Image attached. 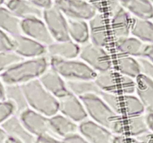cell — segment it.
<instances>
[{
	"instance_id": "cell-1",
	"label": "cell",
	"mask_w": 153,
	"mask_h": 143,
	"mask_svg": "<svg viewBox=\"0 0 153 143\" xmlns=\"http://www.w3.org/2000/svg\"><path fill=\"white\" fill-rule=\"evenodd\" d=\"M50 67L47 55L35 58H24L0 74L4 85H22L37 79Z\"/></svg>"
},
{
	"instance_id": "cell-2",
	"label": "cell",
	"mask_w": 153,
	"mask_h": 143,
	"mask_svg": "<svg viewBox=\"0 0 153 143\" xmlns=\"http://www.w3.org/2000/svg\"><path fill=\"white\" fill-rule=\"evenodd\" d=\"M90 119L108 129L114 135H123V117L118 115L98 94L79 97Z\"/></svg>"
},
{
	"instance_id": "cell-3",
	"label": "cell",
	"mask_w": 153,
	"mask_h": 143,
	"mask_svg": "<svg viewBox=\"0 0 153 143\" xmlns=\"http://www.w3.org/2000/svg\"><path fill=\"white\" fill-rule=\"evenodd\" d=\"M21 85L28 107L49 118L58 113L59 101L43 86L38 79Z\"/></svg>"
},
{
	"instance_id": "cell-4",
	"label": "cell",
	"mask_w": 153,
	"mask_h": 143,
	"mask_svg": "<svg viewBox=\"0 0 153 143\" xmlns=\"http://www.w3.org/2000/svg\"><path fill=\"white\" fill-rule=\"evenodd\" d=\"M50 67L66 81L94 80L97 73L82 60L49 58Z\"/></svg>"
},
{
	"instance_id": "cell-5",
	"label": "cell",
	"mask_w": 153,
	"mask_h": 143,
	"mask_svg": "<svg viewBox=\"0 0 153 143\" xmlns=\"http://www.w3.org/2000/svg\"><path fill=\"white\" fill-rule=\"evenodd\" d=\"M94 80L102 92L117 95L135 93V79L124 76L116 70L97 73Z\"/></svg>"
},
{
	"instance_id": "cell-6",
	"label": "cell",
	"mask_w": 153,
	"mask_h": 143,
	"mask_svg": "<svg viewBox=\"0 0 153 143\" xmlns=\"http://www.w3.org/2000/svg\"><path fill=\"white\" fill-rule=\"evenodd\" d=\"M104 101L121 117L143 115L146 109L138 97L134 94H117L102 92L100 94Z\"/></svg>"
},
{
	"instance_id": "cell-7",
	"label": "cell",
	"mask_w": 153,
	"mask_h": 143,
	"mask_svg": "<svg viewBox=\"0 0 153 143\" xmlns=\"http://www.w3.org/2000/svg\"><path fill=\"white\" fill-rule=\"evenodd\" d=\"M79 56L97 73L113 69V61L106 48L91 42L82 45Z\"/></svg>"
},
{
	"instance_id": "cell-8",
	"label": "cell",
	"mask_w": 153,
	"mask_h": 143,
	"mask_svg": "<svg viewBox=\"0 0 153 143\" xmlns=\"http://www.w3.org/2000/svg\"><path fill=\"white\" fill-rule=\"evenodd\" d=\"M53 5L67 19L88 21L97 13L88 0H53Z\"/></svg>"
},
{
	"instance_id": "cell-9",
	"label": "cell",
	"mask_w": 153,
	"mask_h": 143,
	"mask_svg": "<svg viewBox=\"0 0 153 143\" xmlns=\"http://www.w3.org/2000/svg\"><path fill=\"white\" fill-rule=\"evenodd\" d=\"M42 19L46 23L55 41L70 40L67 18L55 6L43 10Z\"/></svg>"
},
{
	"instance_id": "cell-10",
	"label": "cell",
	"mask_w": 153,
	"mask_h": 143,
	"mask_svg": "<svg viewBox=\"0 0 153 143\" xmlns=\"http://www.w3.org/2000/svg\"><path fill=\"white\" fill-rule=\"evenodd\" d=\"M18 116L27 130L35 137L43 135H53L49 126V117L31 108L22 111Z\"/></svg>"
},
{
	"instance_id": "cell-11",
	"label": "cell",
	"mask_w": 153,
	"mask_h": 143,
	"mask_svg": "<svg viewBox=\"0 0 153 143\" xmlns=\"http://www.w3.org/2000/svg\"><path fill=\"white\" fill-rule=\"evenodd\" d=\"M21 31L22 34L46 46L55 41L42 18L33 17L22 19Z\"/></svg>"
},
{
	"instance_id": "cell-12",
	"label": "cell",
	"mask_w": 153,
	"mask_h": 143,
	"mask_svg": "<svg viewBox=\"0 0 153 143\" xmlns=\"http://www.w3.org/2000/svg\"><path fill=\"white\" fill-rule=\"evenodd\" d=\"M13 49L22 58H35L46 55V46L20 34L12 37Z\"/></svg>"
},
{
	"instance_id": "cell-13",
	"label": "cell",
	"mask_w": 153,
	"mask_h": 143,
	"mask_svg": "<svg viewBox=\"0 0 153 143\" xmlns=\"http://www.w3.org/2000/svg\"><path fill=\"white\" fill-rule=\"evenodd\" d=\"M79 132L91 143H112L114 136L108 129L90 118L79 123Z\"/></svg>"
},
{
	"instance_id": "cell-14",
	"label": "cell",
	"mask_w": 153,
	"mask_h": 143,
	"mask_svg": "<svg viewBox=\"0 0 153 143\" xmlns=\"http://www.w3.org/2000/svg\"><path fill=\"white\" fill-rule=\"evenodd\" d=\"M58 112L73 121L80 123L88 118L86 109L79 97L71 93L58 100Z\"/></svg>"
},
{
	"instance_id": "cell-15",
	"label": "cell",
	"mask_w": 153,
	"mask_h": 143,
	"mask_svg": "<svg viewBox=\"0 0 153 143\" xmlns=\"http://www.w3.org/2000/svg\"><path fill=\"white\" fill-rule=\"evenodd\" d=\"M38 79L43 86L58 100L71 94L65 79L50 67Z\"/></svg>"
},
{
	"instance_id": "cell-16",
	"label": "cell",
	"mask_w": 153,
	"mask_h": 143,
	"mask_svg": "<svg viewBox=\"0 0 153 143\" xmlns=\"http://www.w3.org/2000/svg\"><path fill=\"white\" fill-rule=\"evenodd\" d=\"M88 21L91 43L102 47H108L110 43V36L104 14L97 13Z\"/></svg>"
},
{
	"instance_id": "cell-17",
	"label": "cell",
	"mask_w": 153,
	"mask_h": 143,
	"mask_svg": "<svg viewBox=\"0 0 153 143\" xmlns=\"http://www.w3.org/2000/svg\"><path fill=\"white\" fill-rule=\"evenodd\" d=\"M133 16L121 6L110 16L111 31L114 38L131 35V27Z\"/></svg>"
},
{
	"instance_id": "cell-18",
	"label": "cell",
	"mask_w": 153,
	"mask_h": 143,
	"mask_svg": "<svg viewBox=\"0 0 153 143\" xmlns=\"http://www.w3.org/2000/svg\"><path fill=\"white\" fill-rule=\"evenodd\" d=\"M7 136L22 143H35L36 137L23 125L17 115H13L1 125Z\"/></svg>"
},
{
	"instance_id": "cell-19",
	"label": "cell",
	"mask_w": 153,
	"mask_h": 143,
	"mask_svg": "<svg viewBox=\"0 0 153 143\" xmlns=\"http://www.w3.org/2000/svg\"><path fill=\"white\" fill-rule=\"evenodd\" d=\"M80 49V45L71 40L54 41L46 46V55L59 59H74L79 55Z\"/></svg>"
},
{
	"instance_id": "cell-20",
	"label": "cell",
	"mask_w": 153,
	"mask_h": 143,
	"mask_svg": "<svg viewBox=\"0 0 153 143\" xmlns=\"http://www.w3.org/2000/svg\"><path fill=\"white\" fill-rule=\"evenodd\" d=\"M49 121L52 134L61 139L79 132V124L59 112L49 117Z\"/></svg>"
},
{
	"instance_id": "cell-21",
	"label": "cell",
	"mask_w": 153,
	"mask_h": 143,
	"mask_svg": "<svg viewBox=\"0 0 153 143\" xmlns=\"http://www.w3.org/2000/svg\"><path fill=\"white\" fill-rule=\"evenodd\" d=\"M145 45L146 43L131 35L114 39V48L117 53L136 58L143 57Z\"/></svg>"
},
{
	"instance_id": "cell-22",
	"label": "cell",
	"mask_w": 153,
	"mask_h": 143,
	"mask_svg": "<svg viewBox=\"0 0 153 143\" xmlns=\"http://www.w3.org/2000/svg\"><path fill=\"white\" fill-rule=\"evenodd\" d=\"M4 5L20 19L43 16V10L28 0H7Z\"/></svg>"
},
{
	"instance_id": "cell-23",
	"label": "cell",
	"mask_w": 153,
	"mask_h": 143,
	"mask_svg": "<svg viewBox=\"0 0 153 143\" xmlns=\"http://www.w3.org/2000/svg\"><path fill=\"white\" fill-rule=\"evenodd\" d=\"M135 93L146 109L153 112V80L143 74L135 78Z\"/></svg>"
},
{
	"instance_id": "cell-24",
	"label": "cell",
	"mask_w": 153,
	"mask_h": 143,
	"mask_svg": "<svg viewBox=\"0 0 153 143\" xmlns=\"http://www.w3.org/2000/svg\"><path fill=\"white\" fill-rule=\"evenodd\" d=\"M119 1L133 17L153 19V3L150 0H119Z\"/></svg>"
},
{
	"instance_id": "cell-25",
	"label": "cell",
	"mask_w": 153,
	"mask_h": 143,
	"mask_svg": "<svg viewBox=\"0 0 153 143\" xmlns=\"http://www.w3.org/2000/svg\"><path fill=\"white\" fill-rule=\"evenodd\" d=\"M149 132L145 114L135 116L123 117V135L139 137Z\"/></svg>"
},
{
	"instance_id": "cell-26",
	"label": "cell",
	"mask_w": 153,
	"mask_h": 143,
	"mask_svg": "<svg viewBox=\"0 0 153 143\" xmlns=\"http://www.w3.org/2000/svg\"><path fill=\"white\" fill-rule=\"evenodd\" d=\"M114 65L116 70L132 79H135L137 76L141 74L138 61L134 57L117 53L114 58Z\"/></svg>"
},
{
	"instance_id": "cell-27",
	"label": "cell",
	"mask_w": 153,
	"mask_h": 143,
	"mask_svg": "<svg viewBox=\"0 0 153 143\" xmlns=\"http://www.w3.org/2000/svg\"><path fill=\"white\" fill-rule=\"evenodd\" d=\"M4 100L10 102L14 106L15 115H18L29 108L21 85H4Z\"/></svg>"
},
{
	"instance_id": "cell-28",
	"label": "cell",
	"mask_w": 153,
	"mask_h": 143,
	"mask_svg": "<svg viewBox=\"0 0 153 143\" xmlns=\"http://www.w3.org/2000/svg\"><path fill=\"white\" fill-rule=\"evenodd\" d=\"M131 35L145 43H153V19L132 17Z\"/></svg>"
},
{
	"instance_id": "cell-29",
	"label": "cell",
	"mask_w": 153,
	"mask_h": 143,
	"mask_svg": "<svg viewBox=\"0 0 153 143\" xmlns=\"http://www.w3.org/2000/svg\"><path fill=\"white\" fill-rule=\"evenodd\" d=\"M22 19L12 13L5 5L0 7V29L3 30L11 37L22 34Z\"/></svg>"
},
{
	"instance_id": "cell-30",
	"label": "cell",
	"mask_w": 153,
	"mask_h": 143,
	"mask_svg": "<svg viewBox=\"0 0 153 143\" xmlns=\"http://www.w3.org/2000/svg\"><path fill=\"white\" fill-rule=\"evenodd\" d=\"M67 22L70 40L79 45H84L89 42V25L86 21L67 19Z\"/></svg>"
},
{
	"instance_id": "cell-31",
	"label": "cell",
	"mask_w": 153,
	"mask_h": 143,
	"mask_svg": "<svg viewBox=\"0 0 153 143\" xmlns=\"http://www.w3.org/2000/svg\"><path fill=\"white\" fill-rule=\"evenodd\" d=\"M66 82L70 92L79 97L90 94L100 95L102 93L95 80H76Z\"/></svg>"
},
{
	"instance_id": "cell-32",
	"label": "cell",
	"mask_w": 153,
	"mask_h": 143,
	"mask_svg": "<svg viewBox=\"0 0 153 143\" xmlns=\"http://www.w3.org/2000/svg\"><path fill=\"white\" fill-rule=\"evenodd\" d=\"M22 59L13 50L0 52V74Z\"/></svg>"
},
{
	"instance_id": "cell-33",
	"label": "cell",
	"mask_w": 153,
	"mask_h": 143,
	"mask_svg": "<svg viewBox=\"0 0 153 143\" xmlns=\"http://www.w3.org/2000/svg\"><path fill=\"white\" fill-rule=\"evenodd\" d=\"M15 112L14 106L10 102L6 100H0V126Z\"/></svg>"
},
{
	"instance_id": "cell-34",
	"label": "cell",
	"mask_w": 153,
	"mask_h": 143,
	"mask_svg": "<svg viewBox=\"0 0 153 143\" xmlns=\"http://www.w3.org/2000/svg\"><path fill=\"white\" fill-rule=\"evenodd\" d=\"M140 64V73L153 80V63L145 57L137 58Z\"/></svg>"
},
{
	"instance_id": "cell-35",
	"label": "cell",
	"mask_w": 153,
	"mask_h": 143,
	"mask_svg": "<svg viewBox=\"0 0 153 143\" xmlns=\"http://www.w3.org/2000/svg\"><path fill=\"white\" fill-rule=\"evenodd\" d=\"M13 39L7 33L0 29V52L13 50Z\"/></svg>"
},
{
	"instance_id": "cell-36",
	"label": "cell",
	"mask_w": 153,
	"mask_h": 143,
	"mask_svg": "<svg viewBox=\"0 0 153 143\" xmlns=\"http://www.w3.org/2000/svg\"><path fill=\"white\" fill-rule=\"evenodd\" d=\"M112 143H143L137 137L126 135H114Z\"/></svg>"
},
{
	"instance_id": "cell-37",
	"label": "cell",
	"mask_w": 153,
	"mask_h": 143,
	"mask_svg": "<svg viewBox=\"0 0 153 143\" xmlns=\"http://www.w3.org/2000/svg\"><path fill=\"white\" fill-rule=\"evenodd\" d=\"M63 143H91L80 133H76L61 139Z\"/></svg>"
},
{
	"instance_id": "cell-38",
	"label": "cell",
	"mask_w": 153,
	"mask_h": 143,
	"mask_svg": "<svg viewBox=\"0 0 153 143\" xmlns=\"http://www.w3.org/2000/svg\"><path fill=\"white\" fill-rule=\"evenodd\" d=\"M35 143H63L61 139L53 135H43L37 136Z\"/></svg>"
},
{
	"instance_id": "cell-39",
	"label": "cell",
	"mask_w": 153,
	"mask_h": 143,
	"mask_svg": "<svg viewBox=\"0 0 153 143\" xmlns=\"http://www.w3.org/2000/svg\"><path fill=\"white\" fill-rule=\"evenodd\" d=\"M33 4L40 7L42 10L49 8L53 5V0H28Z\"/></svg>"
},
{
	"instance_id": "cell-40",
	"label": "cell",
	"mask_w": 153,
	"mask_h": 143,
	"mask_svg": "<svg viewBox=\"0 0 153 143\" xmlns=\"http://www.w3.org/2000/svg\"><path fill=\"white\" fill-rule=\"evenodd\" d=\"M143 57H145L153 63V43H146Z\"/></svg>"
},
{
	"instance_id": "cell-41",
	"label": "cell",
	"mask_w": 153,
	"mask_h": 143,
	"mask_svg": "<svg viewBox=\"0 0 153 143\" xmlns=\"http://www.w3.org/2000/svg\"><path fill=\"white\" fill-rule=\"evenodd\" d=\"M145 118H146V124H147L149 132L153 133V112H146Z\"/></svg>"
},
{
	"instance_id": "cell-42",
	"label": "cell",
	"mask_w": 153,
	"mask_h": 143,
	"mask_svg": "<svg viewBox=\"0 0 153 143\" xmlns=\"http://www.w3.org/2000/svg\"><path fill=\"white\" fill-rule=\"evenodd\" d=\"M137 138L143 143H153V133L151 132L145 133Z\"/></svg>"
},
{
	"instance_id": "cell-43",
	"label": "cell",
	"mask_w": 153,
	"mask_h": 143,
	"mask_svg": "<svg viewBox=\"0 0 153 143\" xmlns=\"http://www.w3.org/2000/svg\"><path fill=\"white\" fill-rule=\"evenodd\" d=\"M8 136L7 133H5L2 127L0 126V143H5L7 141Z\"/></svg>"
},
{
	"instance_id": "cell-44",
	"label": "cell",
	"mask_w": 153,
	"mask_h": 143,
	"mask_svg": "<svg viewBox=\"0 0 153 143\" xmlns=\"http://www.w3.org/2000/svg\"><path fill=\"white\" fill-rule=\"evenodd\" d=\"M4 100V85L0 79V100Z\"/></svg>"
},
{
	"instance_id": "cell-45",
	"label": "cell",
	"mask_w": 153,
	"mask_h": 143,
	"mask_svg": "<svg viewBox=\"0 0 153 143\" xmlns=\"http://www.w3.org/2000/svg\"><path fill=\"white\" fill-rule=\"evenodd\" d=\"M5 143H22V142H20L19 141L16 140V139H13V138L8 136V138H7V141H6Z\"/></svg>"
},
{
	"instance_id": "cell-46",
	"label": "cell",
	"mask_w": 153,
	"mask_h": 143,
	"mask_svg": "<svg viewBox=\"0 0 153 143\" xmlns=\"http://www.w3.org/2000/svg\"><path fill=\"white\" fill-rule=\"evenodd\" d=\"M6 1H7V0H0V7L2 5H4Z\"/></svg>"
},
{
	"instance_id": "cell-47",
	"label": "cell",
	"mask_w": 153,
	"mask_h": 143,
	"mask_svg": "<svg viewBox=\"0 0 153 143\" xmlns=\"http://www.w3.org/2000/svg\"><path fill=\"white\" fill-rule=\"evenodd\" d=\"M150 1H152V2L153 3V0H150Z\"/></svg>"
}]
</instances>
